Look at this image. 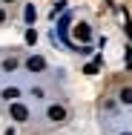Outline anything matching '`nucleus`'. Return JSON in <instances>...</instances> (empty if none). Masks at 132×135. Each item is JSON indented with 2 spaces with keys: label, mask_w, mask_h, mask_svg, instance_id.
Here are the masks:
<instances>
[{
  "label": "nucleus",
  "mask_w": 132,
  "mask_h": 135,
  "mask_svg": "<svg viewBox=\"0 0 132 135\" xmlns=\"http://www.w3.org/2000/svg\"><path fill=\"white\" fill-rule=\"evenodd\" d=\"M26 66H29V72H40V69H46V60H43L40 55H35V57L26 60Z\"/></svg>",
  "instance_id": "nucleus-3"
},
{
  "label": "nucleus",
  "mask_w": 132,
  "mask_h": 135,
  "mask_svg": "<svg viewBox=\"0 0 132 135\" xmlns=\"http://www.w3.org/2000/svg\"><path fill=\"white\" fill-rule=\"evenodd\" d=\"M14 66H17V60H14V57H9V60H3V69H6V72H12Z\"/></svg>",
  "instance_id": "nucleus-7"
},
{
  "label": "nucleus",
  "mask_w": 132,
  "mask_h": 135,
  "mask_svg": "<svg viewBox=\"0 0 132 135\" xmlns=\"http://www.w3.org/2000/svg\"><path fill=\"white\" fill-rule=\"evenodd\" d=\"M89 35H92V32H89L86 23H78V26H75V37H78V40H89Z\"/></svg>",
  "instance_id": "nucleus-4"
},
{
  "label": "nucleus",
  "mask_w": 132,
  "mask_h": 135,
  "mask_svg": "<svg viewBox=\"0 0 132 135\" xmlns=\"http://www.w3.org/2000/svg\"><path fill=\"white\" fill-rule=\"evenodd\" d=\"M3 3H14V0H3Z\"/></svg>",
  "instance_id": "nucleus-10"
},
{
  "label": "nucleus",
  "mask_w": 132,
  "mask_h": 135,
  "mask_svg": "<svg viewBox=\"0 0 132 135\" xmlns=\"http://www.w3.org/2000/svg\"><path fill=\"white\" fill-rule=\"evenodd\" d=\"M3 20H6V12H3V9H0V23H3Z\"/></svg>",
  "instance_id": "nucleus-9"
},
{
  "label": "nucleus",
  "mask_w": 132,
  "mask_h": 135,
  "mask_svg": "<svg viewBox=\"0 0 132 135\" xmlns=\"http://www.w3.org/2000/svg\"><path fill=\"white\" fill-rule=\"evenodd\" d=\"M124 135H129V132H124Z\"/></svg>",
  "instance_id": "nucleus-11"
},
{
  "label": "nucleus",
  "mask_w": 132,
  "mask_h": 135,
  "mask_svg": "<svg viewBox=\"0 0 132 135\" xmlns=\"http://www.w3.org/2000/svg\"><path fill=\"white\" fill-rule=\"evenodd\" d=\"M17 95H20V92H17V89H3V98H6V101H14V98H17Z\"/></svg>",
  "instance_id": "nucleus-6"
},
{
  "label": "nucleus",
  "mask_w": 132,
  "mask_h": 135,
  "mask_svg": "<svg viewBox=\"0 0 132 135\" xmlns=\"http://www.w3.org/2000/svg\"><path fill=\"white\" fill-rule=\"evenodd\" d=\"M121 101H124V104H132V89H129V86L121 89Z\"/></svg>",
  "instance_id": "nucleus-5"
},
{
  "label": "nucleus",
  "mask_w": 132,
  "mask_h": 135,
  "mask_svg": "<svg viewBox=\"0 0 132 135\" xmlns=\"http://www.w3.org/2000/svg\"><path fill=\"white\" fill-rule=\"evenodd\" d=\"M46 118L55 121V124H63V121H66V107H60V104L49 107V109H46Z\"/></svg>",
  "instance_id": "nucleus-1"
},
{
  "label": "nucleus",
  "mask_w": 132,
  "mask_h": 135,
  "mask_svg": "<svg viewBox=\"0 0 132 135\" xmlns=\"http://www.w3.org/2000/svg\"><path fill=\"white\" fill-rule=\"evenodd\" d=\"M26 40H29V43H35V40H37V35H35V29H29V32H26Z\"/></svg>",
  "instance_id": "nucleus-8"
},
{
  "label": "nucleus",
  "mask_w": 132,
  "mask_h": 135,
  "mask_svg": "<svg viewBox=\"0 0 132 135\" xmlns=\"http://www.w3.org/2000/svg\"><path fill=\"white\" fill-rule=\"evenodd\" d=\"M9 112H12V118H14V121H26V118H29V109L23 107V104H12Z\"/></svg>",
  "instance_id": "nucleus-2"
}]
</instances>
